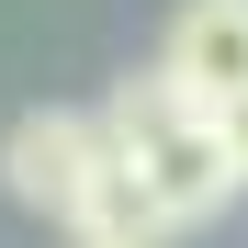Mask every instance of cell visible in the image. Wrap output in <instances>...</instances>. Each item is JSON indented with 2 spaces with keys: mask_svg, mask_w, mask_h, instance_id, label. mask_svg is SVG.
I'll return each mask as SVG.
<instances>
[{
  "mask_svg": "<svg viewBox=\"0 0 248 248\" xmlns=\"http://www.w3.org/2000/svg\"><path fill=\"white\" fill-rule=\"evenodd\" d=\"M113 170V147H102V113H68V102H34L12 136H0V192L34 203V215H57L79 226V203H91V181Z\"/></svg>",
  "mask_w": 248,
  "mask_h": 248,
  "instance_id": "2",
  "label": "cell"
},
{
  "mask_svg": "<svg viewBox=\"0 0 248 248\" xmlns=\"http://www.w3.org/2000/svg\"><path fill=\"white\" fill-rule=\"evenodd\" d=\"M158 79H170L192 113L248 102V0H181L170 46H158Z\"/></svg>",
  "mask_w": 248,
  "mask_h": 248,
  "instance_id": "3",
  "label": "cell"
},
{
  "mask_svg": "<svg viewBox=\"0 0 248 248\" xmlns=\"http://www.w3.org/2000/svg\"><path fill=\"white\" fill-rule=\"evenodd\" d=\"M215 136H226V170L248 181V102H226V113H215Z\"/></svg>",
  "mask_w": 248,
  "mask_h": 248,
  "instance_id": "4",
  "label": "cell"
},
{
  "mask_svg": "<svg viewBox=\"0 0 248 248\" xmlns=\"http://www.w3.org/2000/svg\"><path fill=\"white\" fill-rule=\"evenodd\" d=\"M102 147L158 192V215H170V226H203V215H226V192H248V181L226 170L215 113H192L158 68H147V79H124V91L102 102Z\"/></svg>",
  "mask_w": 248,
  "mask_h": 248,
  "instance_id": "1",
  "label": "cell"
}]
</instances>
